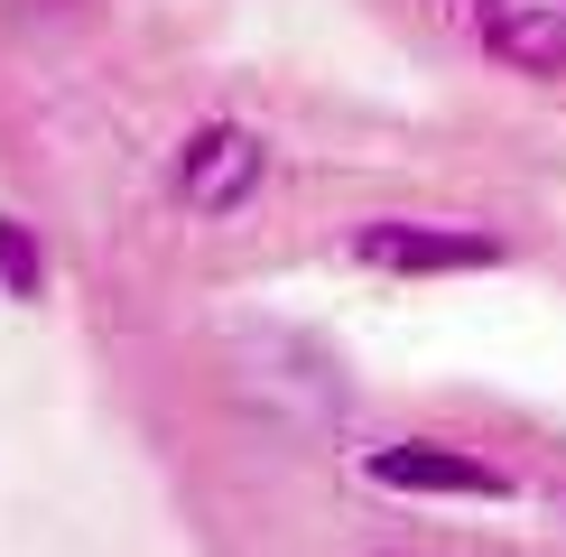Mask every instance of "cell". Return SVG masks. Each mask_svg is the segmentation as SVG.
I'll use <instances>...</instances> for the list:
<instances>
[{"mask_svg": "<svg viewBox=\"0 0 566 557\" xmlns=\"http://www.w3.org/2000/svg\"><path fill=\"white\" fill-rule=\"evenodd\" d=\"M0 288L10 297H38V242L19 214H0Z\"/></svg>", "mask_w": 566, "mask_h": 557, "instance_id": "obj_5", "label": "cell"}, {"mask_svg": "<svg viewBox=\"0 0 566 557\" xmlns=\"http://www.w3.org/2000/svg\"><path fill=\"white\" fill-rule=\"evenodd\" d=\"M353 261H363V270H390V278H455V270H502L511 242H502V232H474V223L381 214V223L353 232Z\"/></svg>", "mask_w": 566, "mask_h": 557, "instance_id": "obj_1", "label": "cell"}, {"mask_svg": "<svg viewBox=\"0 0 566 557\" xmlns=\"http://www.w3.org/2000/svg\"><path fill=\"white\" fill-rule=\"evenodd\" d=\"M363 474L381 483V493H446V502H511V493H521L502 464L446 446V437H390V446L363 455Z\"/></svg>", "mask_w": 566, "mask_h": 557, "instance_id": "obj_3", "label": "cell"}, {"mask_svg": "<svg viewBox=\"0 0 566 557\" xmlns=\"http://www.w3.org/2000/svg\"><path fill=\"white\" fill-rule=\"evenodd\" d=\"M261 177H270V149L242 122H205L177 139V204H196V214H242L261 196Z\"/></svg>", "mask_w": 566, "mask_h": 557, "instance_id": "obj_2", "label": "cell"}, {"mask_svg": "<svg viewBox=\"0 0 566 557\" xmlns=\"http://www.w3.org/2000/svg\"><path fill=\"white\" fill-rule=\"evenodd\" d=\"M474 38L511 75H566V0H474Z\"/></svg>", "mask_w": 566, "mask_h": 557, "instance_id": "obj_4", "label": "cell"}]
</instances>
